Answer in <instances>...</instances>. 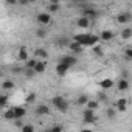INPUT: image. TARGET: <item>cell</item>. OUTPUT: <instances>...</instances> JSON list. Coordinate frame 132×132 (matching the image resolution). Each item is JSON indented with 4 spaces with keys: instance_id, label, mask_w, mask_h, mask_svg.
Wrapping results in <instances>:
<instances>
[{
    "instance_id": "cell-3",
    "label": "cell",
    "mask_w": 132,
    "mask_h": 132,
    "mask_svg": "<svg viewBox=\"0 0 132 132\" xmlns=\"http://www.w3.org/2000/svg\"><path fill=\"white\" fill-rule=\"evenodd\" d=\"M130 20H132V14H130V13H121V14H118V16H117V22H118V23H121V25L129 23Z\"/></svg>"
},
{
    "instance_id": "cell-22",
    "label": "cell",
    "mask_w": 132,
    "mask_h": 132,
    "mask_svg": "<svg viewBox=\"0 0 132 132\" xmlns=\"http://www.w3.org/2000/svg\"><path fill=\"white\" fill-rule=\"evenodd\" d=\"M130 36H132V30H130V28H124V30L121 31V37H123V39H129Z\"/></svg>"
},
{
    "instance_id": "cell-33",
    "label": "cell",
    "mask_w": 132,
    "mask_h": 132,
    "mask_svg": "<svg viewBox=\"0 0 132 132\" xmlns=\"http://www.w3.org/2000/svg\"><path fill=\"white\" fill-rule=\"evenodd\" d=\"M34 100H36V93H30L28 98H27V103H33Z\"/></svg>"
},
{
    "instance_id": "cell-9",
    "label": "cell",
    "mask_w": 132,
    "mask_h": 132,
    "mask_svg": "<svg viewBox=\"0 0 132 132\" xmlns=\"http://www.w3.org/2000/svg\"><path fill=\"white\" fill-rule=\"evenodd\" d=\"M113 106L117 107V110L124 112V110L127 109V101H126L124 98H120V100H117V101H115V104H113Z\"/></svg>"
},
{
    "instance_id": "cell-29",
    "label": "cell",
    "mask_w": 132,
    "mask_h": 132,
    "mask_svg": "<svg viewBox=\"0 0 132 132\" xmlns=\"http://www.w3.org/2000/svg\"><path fill=\"white\" fill-rule=\"evenodd\" d=\"M2 87H3L5 90H10V89H13V87H14V84H13L11 81H5V82L2 84Z\"/></svg>"
},
{
    "instance_id": "cell-36",
    "label": "cell",
    "mask_w": 132,
    "mask_h": 132,
    "mask_svg": "<svg viewBox=\"0 0 132 132\" xmlns=\"http://www.w3.org/2000/svg\"><path fill=\"white\" fill-rule=\"evenodd\" d=\"M19 3L20 5H27V3H30V0H19Z\"/></svg>"
},
{
    "instance_id": "cell-4",
    "label": "cell",
    "mask_w": 132,
    "mask_h": 132,
    "mask_svg": "<svg viewBox=\"0 0 132 132\" xmlns=\"http://www.w3.org/2000/svg\"><path fill=\"white\" fill-rule=\"evenodd\" d=\"M36 20L42 25H48L51 22V16H50V13H40V14H37Z\"/></svg>"
},
{
    "instance_id": "cell-16",
    "label": "cell",
    "mask_w": 132,
    "mask_h": 132,
    "mask_svg": "<svg viewBox=\"0 0 132 132\" xmlns=\"http://www.w3.org/2000/svg\"><path fill=\"white\" fill-rule=\"evenodd\" d=\"M17 59H20V61H28V51L25 50V47H22V48L19 50V53H17Z\"/></svg>"
},
{
    "instance_id": "cell-17",
    "label": "cell",
    "mask_w": 132,
    "mask_h": 132,
    "mask_svg": "<svg viewBox=\"0 0 132 132\" xmlns=\"http://www.w3.org/2000/svg\"><path fill=\"white\" fill-rule=\"evenodd\" d=\"M100 86L106 90V89H110V87L113 86V81H112V79H109V78H104L103 81H100Z\"/></svg>"
},
{
    "instance_id": "cell-32",
    "label": "cell",
    "mask_w": 132,
    "mask_h": 132,
    "mask_svg": "<svg viewBox=\"0 0 132 132\" xmlns=\"http://www.w3.org/2000/svg\"><path fill=\"white\" fill-rule=\"evenodd\" d=\"M124 56H126V59L132 61V48H127V50L124 51Z\"/></svg>"
},
{
    "instance_id": "cell-12",
    "label": "cell",
    "mask_w": 132,
    "mask_h": 132,
    "mask_svg": "<svg viewBox=\"0 0 132 132\" xmlns=\"http://www.w3.org/2000/svg\"><path fill=\"white\" fill-rule=\"evenodd\" d=\"M78 27H81V28H89V27H90V19L86 17V16L79 17V19H78Z\"/></svg>"
},
{
    "instance_id": "cell-25",
    "label": "cell",
    "mask_w": 132,
    "mask_h": 132,
    "mask_svg": "<svg viewBox=\"0 0 132 132\" xmlns=\"http://www.w3.org/2000/svg\"><path fill=\"white\" fill-rule=\"evenodd\" d=\"M6 104H8V96L2 95L0 96V107H6Z\"/></svg>"
},
{
    "instance_id": "cell-13",
    "label": "cell",
    "mask_w": 132,
    "mask_h": 132,
    "mask_svg": "<svg viewBox=\"0 0 132 132\" xmlns=\"http://www.w3.org/2000/svg\"><path fill=\"white\" fill-rule=\"evenodd\" d=\"M82 47H84V45H81V44L76 42V40H73V42L70 44V50H72L73 53H81V51H82Z\"/></svg>"
},
{
    "instance_id": "cell-38",
    "label": "cell",
    "mask_w": 132,
    "mask_h": 132,
    "mask_svg": "<svg viewBox=\"0 0 132 132\" xmlns=\"http://www.w3.org/2000/svg\"><path fill=\"white\" fill-rule=\"evenodd\" d=\"M70 2H78V0H70Z\"/></svg>"
},
{
    "instance_id": "cell-31",
    "label": "cell",
    "mask_w": 132,
    "mask_h": 132,
    "mask_svg": "<svg viewBox=\"0 0 132 132\" xmlns=\"http://www.w3.org/2000/svg\"><path fill=\"white\" fill-rule=\"evenodd\" d=\"M36 36H37V37H45V36H47V31L42 30V28H39V30H36Z\"/></svg>"
},
{
    "instance_id": "cell-30",
    "label": "cell",
    "mask_w": 132,
    "mask_h": 132,
    "mask_svg": "<svg viewBox=\"0 0 132 132\" xmlns=\"http://www.w3.org/2000/svg\"><path fill=\"white\" fill-rule=\"evenodd\" d=\"M22 130H23V132H33V130H34V126H31V124H23V126H22Z\"/></svg>"
},
{
    "instance_id": "cell-37",
    "label": "cell",
    "mask_w": 132,
    "mask_h": 132,
    "mask_svg": "<svg viewBox=\"0 0 132 132\" xmlns=\"http://www.w3.org/2000/svg\"><path fill=\"white\" fill-rule=\"evenodd\" d=\"M6 2H8V3H11V5H14V3H17V2H19V0H6Z\"/></svg>"
},
{
    "instance_id": "cell-7",
    "label": "cell",
    "mask_w": 132,
    "mask_h": 132,
    "mask_svg": "<svg viewBox=\"0 0 132 132\" xmlns=\"http://www.w3.org/2000/svg\"><path fill=\"white\" fill-rule=\"evenodd\" d=\"M70 67L67 64H64V62H59L57 65H56V73L59 75V76H64L65 73H67V70H69Z\"/></svg>"
},
{
    "instance_id": "cell-24",
    "label": "cell",
    "mask_w": 132,
    "mask_h": 132,
    "mask_svg": "<svg viewBox=\"0 0 132 132\" xmlns=\"http://www.w3.org/2000/svg\"><path fill=\"white\" fill-rule=\"evenodd\" d=\"M87 101H89V96H87V95H81V96L78 98V104H79V106H86Z\"/></svg>"
},
{
    "instance_id": "cell-15",
    "label": "cell",
    "mask_w": 132,
    "mask_h": 132,
    "mask_svg": "<svg viewBox=\"0 0 132 132\" xmlns=\"http://www.w3.org/2000/svg\"><path fill=\"white\" fill-rule=\"evenodd\" d=\"M45 67H47V65H45L44 61H37L36 67H34V72H36V73H44V72H45Z\"/></svg>"
},
{
    "instance_id": "cell-5",
    "label": "cell",
    "mask_w": 132,
    "mask_h": 132,
    "mask_svg": "<svg viewBox=\"0 0 132 132\" xmlns=\"http://www.w3.org/2000/svg\"><path fill=\"white\" fill-rule=\"evenodd\" d=\"M13 112H14V120H20L27 115V109L25 107H20V106H16V107H11Z\"/></svg>"
},
{
    "instance_id": "cell-8",
    "label": "cell",
    "mask_w": 132,
    "mask_h": 132,
    "mask_svg": "<svg viewBox=\"0 0 132 132\" xmlns=\"http://www.w3.org/2000/svg\"><path fill=\"white\" fill-rule=\"evenodd\" d=\"M59 62H64V64H67L69 67H72V65H75V64L78 62V59H76L75 56H62V57L59 59Z\"/></svg>"
},
{
    "instance_id": "cell-40",
    "label": "cell",
    "mask_w": 132,
    "mask_h": 132,
    "mask_svg": "<svg viewBox=\"0 0 132 132\" xmlns=\"http://www.w3.org/2000/svg\"><path fill=\"white\" fill-rule=\"evenodd\" d=\"M82 2H87V0H82Z\"/></svg>"
},
{
    "instance_id": "cell-2",
    "label": "cell",
    "mask_w": 132,
    "mask_h": 132,
    "mask_svg": "<svg viewBox=\"0 0 132 132\" xmlns=\"http://www.w3.org/2000/svg\"><path fill=\"white\" fill-rule=\"evenodd\" d=\"M51 104H53L59 112H67V110H69V103H67V100L62 98V96H54V98L51 100Z\"/></svg>"
},
{
    "instance_id": "cell-11",
    "label": "cell",
    "mask_w": 132,
    "mask_h": 132,
    "mask_svg": "<svg viewBox=\"0 0 132 132\" xmlns=\"http://www.w3.org/2000/svg\"><path fill=\"white\" fill-rule=\"evenodd\" d=\"M36 113H37V115H48V113H50V107L45 106V104H39V106L36 107Z\"/></svg>"
},
{
    "instance_id": "cell-1",
    "label": "cell",
    "mask_w": 132,
    "mask_h": 132,
    "mask_svg": "<svg viewBox=\"0 0 132 132\" xmlns=\"http://www.w3.org/2000/svg\"><path fill=\"white\" fill-rule=\"evenodd\" d=\"M75 40L79 42L84 47H93V45H96L98 37L93 36V34H90V33H82V34H76L75 36Z\"/></svg>"
},
{
    "instance_id": "cell-21",
    "label": "cell",
    "mask_w": 132,
    "mask_h": 132,
    "mask_svg": "<svg viewBox=\"0 0 132 132\" xmlns=\"http://www.w3.org/2000/svg\"><path fill=\"white\" fill-rule=\"evenodd\" d=\"M86 107H89V109H93V110H95V109H98V107H100V101H90V100H89V101H87V104H86Z\"/></svg>"
},
{
    "instance_id": "cell-14",
    "label": "cell",
    "mask_w": 132,
    "mask_h": 132,
    "mask_svg": "<svg viewBox=\"0 0 132 132\" xmlns=\"http://www.w3.org/2000/svg\"><path fill=\"white\" fill-rule=\"evenodd\" d=\"M34 56L36 57H40V59H45V57H48V53L44 48H36L34 50Z\"/></svg>"
},
{
    "instance_id": "cell-18",
    "label": "cell",
    "mask_w": 132,
    "mask_h": 132,
    "mask_svg": "<svg viewBox=\"0 0 132 132\" xmlns=\"http://www.w3.org/2000/svg\"><path fill=\"white\" fill-rule=\"evenodd\" d=\"M117 87H118V90H120V92L127 90V89H129V82H127V79H121V81H118Z\"/></svg>"
},
{
    "instance_id": "cell-35",
    "label": "cell",
    "mask_w": 132,
    "mask_h": 132,
    "mask_svg": "<svg viewBox=\"0 0 132 132\" xmlns=\"http://www.w3.org/2000/svg\"><path fill=\"white\" fill-rule=\"evenodd\" d=\"M59 130H62V126H53V127H50V132H59Z\"/></svg>"
},
{
    "instance_id": "cell-10",
    "label": "cell",
    "mask_w": 132,
    "mask_h": 132,
    "mask_svg": "<svg viewBox=\"0 0 132 132\" xmlns=\"http://www.w3.org/2000/svg\"><path fill=\"white\" fill-rule=\"evenodd\" d=\"M82 16L89 17V19H95L98 16V13L93 10V8H82Z\"/></svg>"
},
{
    "instance_id": "cell-34",
    "label": "cell",
    "mask_w": 132,
    "mask_h": 132,
    "mask_svg": "<svg viewBox=\"0 0 132 132\" xmlns=\"http://www.w3.org/2000/svg\"><path fill=\"white\" fill-rule=\"evenodd\" d=\"M98 101H107V95L106 93H100L98 95Z\"/></svg>"
},
{
    "instance_id": "cell-19",
    "label": "cell",
    "mask_w": 132,
    "mask_h": 132,
    "mask_svg": "<svg viewBox=\"0 0 132 132\" xmlns=\"http://www.w3.org/2000/svg\"><path fill=\"white\" fill-rule=\"evenodd\" d=\"M101 39L103 40H110V39H113V33L109 31V30H106V31L101 33Z\"/></svg>"
},
{
    "instance_id": "cell-27",
    "label": "cell",
    "mask_w": 132,
    "mask_h": 132,
    "mask_svg": "<svg viewBox=\"0 0 132 132\" xmlns=\"http://www.w3.org/2000/svg\"><path fill=\"white\" fill-rule=\"evenodd\" d=\"M3 117H5L6 120H14V112H13V109H10V110H6V112L3 113Z\"/></svg>"
},
{
    "instance_id": "cell-28",
    "label": "cell",
    "mask_w": 132,
    "mask_h": 132,
    "mask_svg": "<svg viewBox=\"0 0 132 132\" xmlns=\"http://www.w3.org/2000/svg\"><path fill=\"white\" fill-rule=\"evenodd\" d=\"M93 53H95L96 56H103V50H101V47H100V45H93Z\"/></svg>"
},
{
    "instance_id": "cell-23",
    "label": "cell",
    "mask_w": 132,
    "mask_h": 132,
    "mask_svg": "<svg viewBox=\"0 0 132 132\" xmlns=\"http://www.w3.org/2000/svg\"><path fill=\"white\" fill-rule=\"evenodd\" d=\"M37 61H39L37 57H36V59H28V61H27V69H34L36 64H37Z\"/></svg>"
},
{
    "instance_id": "cell-6",
    "label": "cell",
    "mask_w": 132,
    "mask_h": 132,
    "mask_svg": "<svg viewBox=\"0 0 132 132\" xmlns=\"http://www.w3.org/2000/svg\"><path fill=\"white\" fill-rule=\"evenodd\" d=\"M84 121L86 123H95L96 121V117H95V113H93V109H86L84 110Z\"/></svg>"
},
{
    "instance_id": "cell-26",
    "label": "cell",
    "mask_w": 132,
    "mask_h": 132,
    "mask_svg": "<svg viewBox=\"0 0 132 132\" xmlns=\"http://www.w3.org/2000/svg\"><path fill=\"white\" fill-rule=\"evenodd\" d=\"M106 113H107V117H109L110 120H113V118H115V115H117V110H115V109H112V107H109Z\"/></svg>"
},
{
    "instance_id": "cell-20",
    "label": "cell",
    "mask_w": 132,
    "mask_h": 132,
    "mask_svg": "<svg viewBox=\"0 0 132 132\" xmlns=\"http://www.w3.org/2000/svg\"><path fill=\"white\" fill-rule=\"evenodd\" d=\"M48 11H50V13H56V11H59V3L56 2V0H53V2L48 5Z\"/></svg>"
},
{
    "instance_id": "cell-39",
    "label": "cell",
    "mask_w": 132,
    "mask_h": 132,
    "mask_svg": "<svg viewBox=\"0 0 132 132\" xmlns=\"http://www.w3.org/2000/svg\"><path fill=\"white\" fill-rule=\"evenodd\" d=\"M30 2H34V0H30Z\"/></svg>"
}]
</instances>
